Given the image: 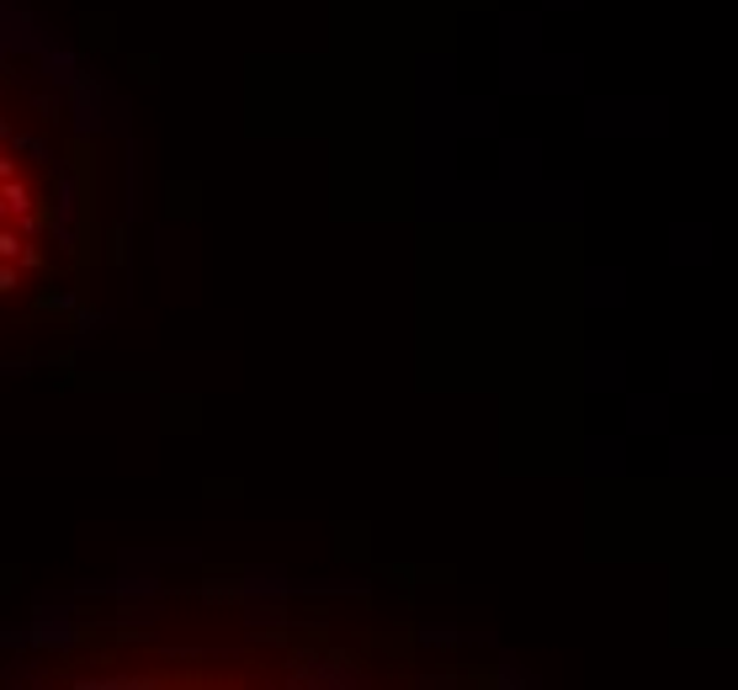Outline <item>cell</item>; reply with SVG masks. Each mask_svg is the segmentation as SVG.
Listing matches in <instances>:
<instances>
[{"mask_svg":"<svg viewBox=\"0 0 738 690\" xmlns=\"http://www.w3.org/2000/svg\"><path fill=\"white\" fill-rule=\"evenodd\" d=\"M91 154L38 59L0 33V330L49 324L91 282Z\"/></svg>","mask_w":738,"mask_h":690,"instance_id":"obj_1","label":"cell"}]
</instances>
